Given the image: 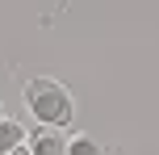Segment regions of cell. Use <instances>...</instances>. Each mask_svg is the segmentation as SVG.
Masks as SVG:
<instances>
[{
	"mask_svg": "<svg viewBox=\"0 0 159 155\" xmlns=\"http://www.w3.org/2000/svg\"><path fill=\"white\" fill-rule=\"evenodd\" d=\"M21 101H25V109H30V117L38 126L67 130V126L75 122V97L55 75H30V80L21 84Z\"/></svg>",
	"mask_w": 159,
	"mask_h": 155,
	"instance_id": "cell-1",
	"label": "cell"
},
{
	"mask_svg": "<svg viewBox=\"0 0 159 155\" xmlns=\"http://www.w3.org/2000/svg\"><path fill=\"white\" fill-rule=\"evenodd\" d=\"M67 139L71 134L55 130V126H34L30 139H25V151L30 155H67Z\"/></svg>",
	"mask_w": 159,
	"mask_h": 155,
	"instance_id": "cell-2",
	"label": "cell"
},
{
	"mask_svg": "<svg viewBox=\"0 0 159 155\" xmlns=\"http://www.w3.org/2000/svg\"><path fill=\"white\" fill-rule=\"evenodd\" d=\"M25 139H30V130H25L17 117H8V113H0V155H13V151H21L25 147Z\"/></svg>",
	"mask_w": 159,
	"mask_h": 155,
	"instance_id": "cell-3",
	"label": "cell"
},
{
	"mask_svg": "<svg viewBox=\"0 0 159 155\" xmlns=\"http://www.w3.org/2000/svg\"><path fill=\"white\" fill-rule=\"evenodd\" d=\"M67 155H109L101 139H92V134H71L67 139Z\"/></svg>",
	"mask_w": 159,
	"mask_h": 155,
	"instance_id": "cell-4",
	"label": "cell"
},
{
	"mask_svg": "<svg viewBox=\"0 0 159 155\" xmlns=\"http://www.w3.org/2000/svg\"><path fill=\"white\" fill-rule=\"evenodd\" d=\"M13 155H30V151H25V147H21V151H13Z\"/></svg>",
	"mask_w": 159,
	"mask_h": 155,
	"instance_id": "cell-5",
	"label": "cell"
},
{
	"mask_svg": "<svg viewBox=\"0 0 159 155\" xmlns=\"http://www.w3.org/2000/svg\"><path fill=\"white\" fill-rule=\"evenodd\" d=\"M0 113H4V109H0Z\"/></svg>",
	"mask_w": 159,
	"mask_h": 155,
	"instance_id": "cell-6",
	"label": "cell"
}]
</instances>
